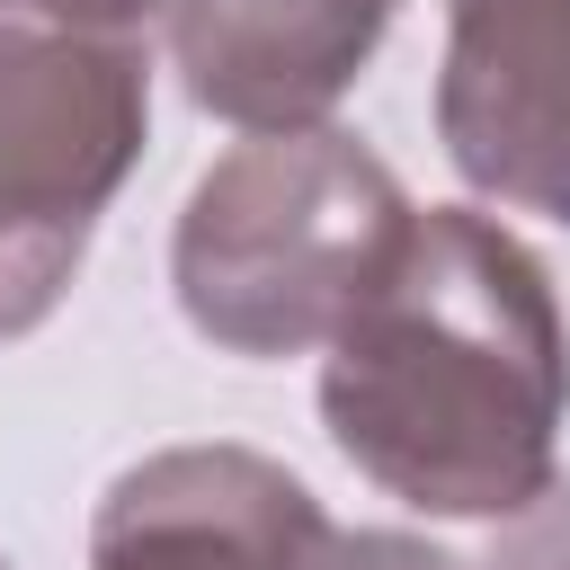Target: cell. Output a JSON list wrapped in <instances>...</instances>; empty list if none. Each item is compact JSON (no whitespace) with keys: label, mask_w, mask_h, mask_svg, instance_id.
<instances>
[{"label":"cell","mask_w":570,"mask_h":570,"mask_svg":"<svg viewBox=\"0 0 570 570\" xmlns=\"http://www.w3.org/2000/svg\"><path fill=\"white\" fill-rule=\"evenodd\" d=\"M570 330L552 276L472 205L410 214L330 330L321 419L338 454L428 517H525L552 490Z\"/></svg>","instance_id":"6da1fadb"},{"label":"cell","mask_w":570,"mask_h":570,"mask_svg":"<svg viewBox=\"0 0 570 570\" xmlns=\"http://www.w3.org/2000/svg\"><path fill=\"white\" fill-rule=\"evenodd\" d=\"M410 232V196L347 134H258L240 142L178 223V303L232 356H285L347 321L392 240Z\"/></svg>","instance_id":"7a4b0ae2"},{"label":"cell","mask_w":570,"mask_h":570,"mask_svg":"<svg viewBox=\"0 0 570 570\" xmlns=\"http://www.w3.org/2000/svg\"><path fill=\"white\" fill-rule=\"evenodd\" d=\"M142 45L53 0H0V338L71 285L98 205L142 151Z\"/></svg>","instance_id":"3957f363"},{"label":"cell","mask_w":570,"mask_h":570,"mask_svg":"<svg viewBox=\"0 0 570 570\" xmlns=\"http://www.w3.org/2000/svg\"><path fill=\"white\" fill-rule=\"evenodd\" d=\"M436 134L481 196L570 223V0H454Z\"/></svg>","instance_id":"277c9868"},{"label":"cell","mask_w":570,"mask_h":570,"mask_svg":"<svg viewBox=\"0 0 570 570\" xmlns=\"http://www.w3.org/2000/svg\"><path fill=\"white\" fill-rule=\"evenodd\" d=\"M321 534L330 525L294 472L232 445L160 454L107 490L98 570H303Z\"/></svg>","instance_id":"5b68a950"},{"label":"cell","mask_w":570,"mask_h":570,"mask_svg":"<svg viewBox=\"0 0 570 570\" xmlns=\"http://www.w3.org/2000/svg\"><path fill=\"white\" fill-rule=\"evenodd\" d=\"M160 27L196 107L249 134H285L312 125L365 71L392 27V0H169Z\"/></svg>","instance_id":"8992f818"},{"label":"cell","mask_w":570,"mask_h":570,"mask_svg":"<svg viewBox=\"0 0 570 570\" xmlns=\"http://www.w3.org/2000/svg\"><path fill=\"white\" fill-rule=\"evenodd\" d=\"M303 570H472V561H445L410 534H321V552Z\"/></svg>","instance_id":"52a82bcc"},{"label":"cell","mask_w":570,"mask_h":570,"mask_svg":"<svg viewBox=\"0 0 570 570\" xmlns=\"http://www.w3.org/2000/svg\"><path fill=\"white\" fill-rule=\"evenodd\" d=\"M481 570H570V490H561L552 517H525V534L508 552H490Z\"/></svg>","instance_id":"ba28073f"},{"label":"cell","mask_w":570,"mask_h":570,"mask_svg":"<svg viewBox=\"0 0 570 570\" xmlns=\"http://www.w3.org/2000/svg\"><path fill=\"white\" fill-rule=\"evenodd\" d=\"M53 9H71V18H98V27H125V36H134V27H142V18H160L169 0H53Z\"/></svg>","instance_id":"9c48e42d"}]
</instances>
